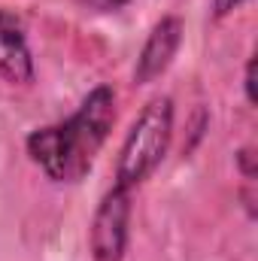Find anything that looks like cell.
I'll return each instance as SVG.
<instances>
[{
  "label": "cell",
  "mask_w": 258,
  "mask_h": 261,
  "mask_svg": "<svg viewBox=\"0 0 258 261\" xmlns=\"http://www.w3.org/2000/svg\"><path fill=\"white\" fill-rule=\"evenodd\" d=\"M179 43H183V21H179L176 15L161 18V21L152 28L149 40H146V46H143V52H140V58H137L134 79H137V82H152V79H158V76L170 67L176 49H179Z\"/></svg>",
  "instance_id": "obj_4"
},
{
  "label": "cell",
  "mask_w": 258,
  "mask_h": 261,
  "mask_svg": "<svg viewBox=\"0 0 258 261\" xmlns=\"http://www.w3.org/2000/svg\"><path fill=\"white\" fill-rule=\"evenodd\" d=\"M79 3L88 9H97V12H113V9H122L128 0H79Z\"/></svg>",
  "instance_id": "obj_6"
},
{
  "label": "cell",
  "mask_w": 258,
  "mask_h": 261,
  "mask_svg": "<svg viewBox=\"0 0 258 261\" xmlns=\"http://www.w3.org/2000/svg\"><path fill=\"white\" fill-rule=\"evenodd\" d=\"M170 137H173V100L155 97L143 107V113L137 116V122L131 125L122 143L119 164H116V186L134 189L143 179H149L152 170L161 164Z\"/></svg>",
  "instance_id": "obj_2"
},
{
  "label": "cell",
  "mask_w": 258,
  "mask_h": 261,
  "mask_svg": "<svg viewBox=\"0 0 258 261\" xmlns=\"http://www.w3.org/2000/svg\"><path fill=\"white\" fill-rule=\"evenodd\" d=\"M246 100L255 103V61L246 64Z\"/></svg>",
  "instance_id": "obj_9"
},
{
  "label": "cell",
  "mask_w": 258,
  "mask_h": 261,
  "mask_svg": "<svg viewBox=\"0 0 258 261\" xmlns=\"http://www.w3.org/2000/svg\"><path fill=\"white\" fill-rule=\"evenodd\" d=\"M128 225H131V189L113 186L91 222V255L94 261H122L128 249Z\"/></svg>",
  "instance_id": "obj_3"
},
{
  "label": "cell",
  "mask_w": 258,
  "mask_h": 261,
  "mask_svg": "<svg viewBox=\"0 0 258 261\" xmlns=\"http://www.w3.org/2000/svg\"><path fill=\"white\" fill-rule=\"evenodd\" d=\"M240 3H246V0H213V15H216V18H225V15L234 12Z\"/></svg>",
  "instance_id": "obj_7"
},
{
  "label": "cell",
  "mask_w": 258,
  "mask_h": 261,
  "mask_svg": "<svg viewBox=\"0 0 258 261\" xmlns=\"http://www.w3.org/2000/svg\"><path fill=\"white\" fill-rule=\"evenodd\" d=\"M113 122L116 91L110 85H97L67 122L34 130L28 137V152L49 179L79 182L91 170L100 146L107 143Z\"/></svg>",
  "instance_id": "obj_1"
},
{
  "label": "cell",
  "mask_w": 258,
  "mask_h": 261,
  "mask_svg": "<svg viewBox=\"0 0 258 261\" xmlns=\"http://www.w3.org/2000/svg\"><path fill=\"white\" fill-rule=\"evenodd\" d=\"M0 76L12 85L34 82V58L28 49L24 28L6 9H0Z\"/></svg>",
  "instance_id": "obj_5"
},
{
  "label": "cell",
  "mask_w": 258,
  "mask_h": 261,
  "mask_svg": "<svg viewBox=\"0 0 258 261\" xmlns=\"http://www.w3.org/2000/svg\"><path fill=\"white\" fill-rule=\"evenodd\" d=\"M237 161H240L243 176H246V179H252V176H255V167H252V149H243V152L237 155Z\"/></svg>",
  "instance_id": "obj_8"
}]
</instances>
